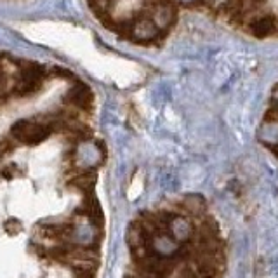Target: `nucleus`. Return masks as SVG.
<instances>
[{
  "instance_id": "nucleus-1",
  "label": "nucleus",
  "mask_w": 278,
  "mask_h": 278,
  "mask_svg": "<svg viewBox=\"0 0 278 278\" xmlns=\"http://www.w3.org/2000/svg\"><path fill=\"white\" fill-rule=\"evenodd\" d=\"M56 123V118L49 123H38V122H30V120H19L12 125V136L21 143L27 144H38L44 139L49 138L50 131Z\"/></svg>"
},
{
  "instance_id": "nucleus-2",
  "label": "nucleus",
  "mask_w": 278,
  "mask_h": 278,
  "mask_svg": "<svg viewBox=\"0 0 278 278\" xmlns=\"http://www.w3.org/2000/svg\"><path fill=\"white\" fill-rule=\"evenodd\" d=\"M66 101L70 103L71 106L79 110H91L92 108V92L87 85L84 84H77L75 87H71L68 91V96H66Z\"/></svg>"
},
{
  "instance_id": "nucleus-3",
  "label": "nucleus",
  "mask_w": 278,
  "mask_h": 278,
  "mask_svg": "<svg viewBox=\"0 0 278 278\" xmlns=\"http://www.w3.org/2000/svg\"><path fill=\"white\" fill-rule=\"evenodd\" d=\"M96 179H97L96 172H94V170H89V172H82V174H79V176H75L70 183L75 188H79L80 191H84V193L92 195L94 185H96Z\"/></svg>"
},
{
  "instance_id": "nucleus-4",
  "label": "nucleus",
  "mask_w": 278,
  "mask_h": 278,
  "mask_svg": "<svg viewBox=\"0 0 278 278\" xmlns=\"http://www.w3.org/2000/svg\"><path fill=\"white\" fill-rule=\"evenodd\" d=\"M6 232L9 235H16L21 232V222L16 219H9L6 222Z\"/></svg>"
},
{
  "instance_id": "nucleus-5",
  "label": "nucleus",
  "mask_w": 278,
  "mask_h": 278,
  "mask_svg": "<svg viewBox=\"0 0 278 278\" xmlns=\"http://www.w3.org/2000/svg\"><path fill=\"white\" fill-rule=\"evenodd\" d=\"M75 278H96L94 271H75Z\"/></svg>"
}]
</instances>
